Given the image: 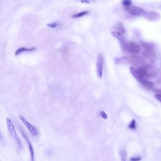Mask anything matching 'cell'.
Instances as JSON below:
<instances>
[{"instance_id": "cell-1", "label": "cell", "mask_w": 161, "mask_h": 161, "mask_svg": "<svg viewBox=\"0 0 161 161\" xmlns=\"http://www.w3.org/2000/svg\"><path fill=\"white\" fill-rule=\"evenodd\" d=\"M130 70L132 74L138 81L141 79H147L148 77H152L156 74L154 68L148 64H142L138 68L130 67Z\"/></svg>"}, {"instance_id": "cell-2", "label": "cell", "mask_w": 161, "mask_h": 161, "mask_svg": "<svg viewBox=\"0 0 161 161\" xmlns=\"http://www.w3.org/2000/svg\"><path fill=\"white\" fill-rule=\"evenodd\" d=\"M120 42H121V44H122L123 51L132 54L133 55H136L140 52L141 48L138 44L134 42L127 43L125 42V40H123V38L120 40Z\"/></svg>"}, {"instance_id": "cell-3", "label": "cell", "mask_w": 161, "mask_h": 161, "mask_svg": "<svg viewBox=\"0 0 161 161\" xmlns=\"http://www.w3.org/2000/svg\"><path fill=\"white\" fill-rule=\"evenodd\" d=\"M140 45L144 49L143 57L150 62H154L156 59V54L153 45L146 42H140Z\"/></svg>"}, {"instance_id": "cell-4", "label": "cell", "mask_w": 161, "mask_h": 161, "mask_svg": "<svg viewBox=\"0 0 161 161\" xmlns=\"http://www.w3.org/2000/svg\"><path fill=\"white\" fill-rule=\"evenodd\" d=\"M6 125H7L8 130L10 134L11 135L13 139L15 140L16 143H17L18 148L20 149H22L23 143L21 142V140L20 138L19 137V136L17 134V132H16L15 127L14 123L12 122V120L9 118H6Z\"/></svg>"}, {"instance_id": "cell-5", "label": "cell", "mask_w": 161, "mask_h": 161, "mask_svg": "<svg viewBox=\"0 0 161 161\" xmlns=\"http://www.w3.org/2000/svg\"><path fill=\"white\" fill-rule=\"evenodd\" d=\"M20 118L22 123L25 125V126L27 128V129L32 135L34 136H37L39 135V131L36 126L30 123L22 115H20Z\"/></svg>"}, {"instance_id": "cell-6", "label": "cell", "mask_w": 161, "mask_h": 161, "mask_svg": "<svg viewBox=\"0 0 161 161\" xmlns=\"http://www.w3.org/2000/svg\"><path fill=\"white\" fill-rule=\"evenodd\" d=\"M126 61L132 66H138L142 65L143 59L142 57L139 55H131L126 58Z\"/></svg>"}, {"instance_id": "cell-7", "label": "cell", "mask_w": 161, "mask_h": 161, "mask_svg": "<svg viewBox=\"0 0 161 161\" xmlns=\"http://www.w3.org/2000/svg\"><path fill=\"white\" fill-rule=\"evenodd\" d=\"M143 17L149 21H157L160 18V15L156 12H145Z\"/></svg>"}, {"instance_id": "cell-8", "label": "cell", "mask_w": 161, "mask_h": 161, "mask_svg": "<svg viewBox=\"0 0 161 161\" xmlns=\"http://www.w3.org/2000/svg\"><path fill=\"white\" fill-rule=\"evenodd\" d=\"M21 134L23 136V138L25 139V142L27 143V146L29 149V152H30V161H35V153H34V149L33 146H32V144L31 143V142L30 141L29 139L28 136H27V135L25 133L23 130H21Z\"/></svg>"}, {"instance_id": "cell-9", "label": "cell", "mask_w": 161, "mask_h": 161, "mask_svg": "<svg viewBox=\"0 0 161 161\" xmlns=\"http://www.w3.org/2000/svg\"><path fill=\"white\" fill-rule=\"evenodd\" d=\"M127 13L132 15L136 16V17H139V16L143 15L145 11L143 9L141 8L140 7H137L135 6H132L129 8L125 10Z\"/></svg>"}, {"instance_id": "cell-10", "label": "cell", "mask_w": 161, "mask_h": 161, "mask_svg": "<svg viewBox=\"0 0 161 161\" xmlns=\"http://www.w3.org/2000/svg\"><path fill=\"white\" fill-rule=\"evenodd\" d=\"M103 71V56L100 54L98 56L97 61H96V72L100 78L102 77Z\"/></svg>"}, {"instance_id": "cell-11", "label": "cell", "mask_w": 161, "mask_h": 161, "mask_svg": "<svg viewBox=\"0 0 161 161\" xmlns=\"http://www.w3.org/2000/svg\"><path fill=\"white\" fill-rule=\"evenodd\" d=\"M37 48L35 47H31L30 49H28V48H25V47H21L20 48V49H17L15 52V55H18L20 54H22L23 52H32V51H34L36 50Z\"/></svg>"}, {"instance_id": "cell-12", "label": "cell", "mask_w": 161, "mask_h": 161, "mask_svg": "<svg viewBox=\"0 0 161 161\" xmlns=\"http://www.w3.org/2000/svg\"><path fill=\"white\" fill-rule=\"evenodd\" d=\"M139 82H140L143 86L148 88V89H152L154 87V83L153 82L150 81L147 79H141Z\"/></svg>"}, {"instance_id": "cell-13", "label": "cell", "mask_w": 161, "mask_h": 161, "mask_svg": "<svg viewBox=\"0 0 161 161\" xmlns=\"http://www.w3.org/2000/svg\"><path fill=\"white\" fill-rule=\"evenodd\" d=\"M87 14H89V12H87V11H84V12H79L78 13L74 14L72 16V17L73 18H80V17H83L85 15H87Z\"/></svg>"}, {"instance_id": "cell-14", "label": "cell", "mask_w": 161, "mask_h": 161, "mask_svg": "<svg viewBox=\"0 0 161 161\" xmlns=\"http://www.w3.org/2000/svg\"><path fill=\"white\" fill-rule=\"evenodd\" d=\"M122 3L125 10L129 8L130 7L132 6V2L130 1V0H125V1H123L122 2Z\"/></svg>"}, {"instance_id": "cell-15", "label": "cell", "mask_w": 161, "mask_h": 161, "mask_svg": "<svg viewBox=\"0 0 161 161\" xmlns=\"http://www.w3.org/2000/svg\"><path fill=\"white\" fill-rule=\"evenodd\" d=\"M121 156V161H126V152L125 149H123L120 152Z\"/></svg>"}, {"instance_id": "cell-16", "label": "cell", "mask_w": 161, "mask_h": 161, "mask_svg": "<svg viewBox=\"0 0 161 161\" xmlns=\"http://www.w3.org/2000/svg\"><path fill=\"white\" fill-rule=\"evenodd\" d=\"M128 127L131 130H135L136 129V122L135 120H132L130 124L128 125Z\"/></svg>"}, {"instance_id": "cell-17", "label": "cell", "mask_w": 161, "mask_h": 161, "mask_svg": "<svg viewBox=\"0 0 161 161\" xmlns=\"http://www.w3.org/2000/svg\"><path fill=\"white\" fill-rule=\"evenodd\" d=\"M142 157L141 156H135V157H132L130 159V161H140L142 160Z\"/></svg>"}, {"instance_id": "cell-18", "label": "cell", "mask_w": 161, "mask_h": 161, "mask_svg": "<svg viewBox=\"0 0 161 161\" xmlns=\"http://www.w3.org/2000/svg\"><path fill=\"white\" fill-rule=\"evenodd\" d=\"M100 115L101 117L102 118L104 119V120H107V119L108 118V115H107L106 113L104 112V111H101V112L100 113Z\"/></svg>"}, {"instance_id": "cell-19", "label": "cell", "mask_w": 161, "mask_h": 161, "mask_svg": "<svg viewBox=\"0 0 161 161\" xmlns=\"http://www.w3.org/2000/svg\"><path fill=\"white\" fill-rule=\"evenodd\" d=\"M155 98L159 101L160 103H161V94H156L155 95Z\"/></svg>"}, {"instance_id": "cell-20", "label": "cell", "mask_w": 161, "mask_h": 161, "mask_svg": "<svg viewBox=\"0 0 161 161\" xmlns=\"http://www.w3.org/2000/svg\"><path fill=\"white\" fill-rule=\"evenodd\" d=\"M58 25V23H52V24H49V25H48V26L51 27V28H55L57 27Z\"/></svg>"}, {"instance_id": "cell-21", "label": "cell", "mask_w": 161, "mask_h": 161, "mask_svg": "<svg viewBox=\"0 0 161 161\" xmlns=\"http://www.w3.org/2000/svg\"><path fill=\"white\" fill-rule=\"evenodd\" d=\"M2 141H3V136L2 132H0V142H2Z\"/></svg>"}, {"instance_id": "cell-22", "label": "cell", "mask_w": 161, "mask_h": 161, "mask_svg": "<svg viewBox=\"0 0 161 161\" xmlns=\"http://www.w3.org/2000/svg\"><path fill=\"white\" fill-rule=\"evenodd\" d=\"M158 93H159V94H161V90H158Z\"/></svg>"}]
</instances>
